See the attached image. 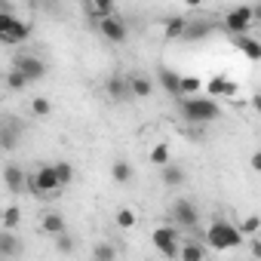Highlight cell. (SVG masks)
Masks as SVG:
<instances>
[{"label":"cell","instance_id":"74e56055","mask_svg":"<svg viewBox=\"0 0 261 261\" xmlns=\"http://www.w3.org/2000/svg\"><path fill=\"white\" fill-rule=\"evenodd\" d=\"M255 22H261V4H255Z\"/></svg>","mask_w":261,"mask_h":261},{"label":"cell","instance_id":"1f68e13d","mask_svg":"<svg viewBox=\"0 0 261 261\" xmlns=\"http://www.w3.org/2000/svg\"><path fill=\"white\" fill-rule=\"evenodd\" d=\"M92 258H98V261H111V258H117V249L108 246V243H98V246L92 249Z\"/></svg>","mask_w":261,"mask_h":261},{"label":"cell","instance_id":"d6986e66","mask_svg":"<svg viewBox=\"0 0 261 261\" xmlns=\"http://www.w3.org/2000/svg\"><path fill=\"white\" fill-rule=\"evenodd\" d=\"M185 28H188V19L185 16H169L166 25H163V37L166 40H181L185 37Z\"/></svg>","mask_w":261,"mask_h":261},{"label":"cell","instance_id":"d4e9b609","mask_svg":"<svg viewBox=\"0 0 261 261\" xmlns=\"http://www.w3.org/2000/svg\"><path fill=\"white\" fill-rule=\"evenodd\" d=\"M25 86H31V80L19 71V68H13L10 74H7V89H13V92H19V89H25Z\"/></svg>","mask_w":261,"mask_h":261},{"label":"cell","instance_id":"5b68a950","mask_svg":"<svg viewBox=\"0 0 261 261\" xmlns=\"http://www.w3.org/2000/svg\"><path fill=\"white\" fill-rule=\"evenodd\" d=\"M151 240H154V246H157V252L163 255V258H181V246H178V240H181V230L169 221V224H160L154 233H151Z\"/></svg>","mask_w":261,"mask_h":261},{"label":"cell","instance_id":"3957f363","mask_svg":"<svg viewBox=\"0 0 261 261\" xmlns=\"http://www.w3.org/2000/svg\"><path fill=\"white\" fill-rule=\"evenodd\" d=\"M65 185H62V178H59V172H56V163H49V166H40V169H34L31 175H28V194L31 197H53V194H59Z\"/></svg>","mask_w":261,"mask_h":261},{"label":"cell","instance_id":"f35d334b","mask_svg":"<svg viewBox=\"0 0 261 261\" xmlns=\"http://www.w3.org/2000/svg\"><path fill=\"white\" fill-rule=\"evenodd\" d=\"M185 4H188V7H200V4H203V0H185Z\"/></svg>","mask_w":261,"mask_h":261},{"label":"cell","instance_id":"e0dca14e","mask_svg":"<svg viewBox=\"0 0 261 261\" xmlns=\"http://www.w3.org/2000/svg\"><path fill=\"white\" fill-rule=\"evenodd\" d=\"M160 169H163L160 175H163V185H166V188H181L185 178H188V172H185L178 163H172V160H169L166 166H160Z\"/></svg>","mask_w":261,"mask_h":261},{"label":"cell","instance_id":"484cf974","mask_svg":"<svg viewBox=\"0 0 261 261\" xmlns=\"http://www.w3.org/2000/svg\"><path fill=\"white\" fill-rule=\"evenodd\" d=\"M117 227H123V230L136 227V209H129V206H120V209H117Z\"/></svg>","mask_w":261,"mask_h":261},{"label":"cell","instance_id":"ba28073f","mask_svg":"<svg viewBox=\"0 0 261 261\" xmlns=\"http://www.w3.org/2000/svg\"><path fill=\"white\" fill-rule=\"evenodd\" d=\"M98 31H101V37H105V40H111V43H126V37H129L126 22H123L120 16H114V13L98 19Z\"/></svg>","mask_w":261,"mask_h":261},{"label":"cell","instance_id":"30bf717a","mask_svg":"<svg viewBox=\"0 0 261 261\" xmlns=\"http://www.w3.org/2000/svg\"><path fill=\"white\" fill-rule=\"evenodd\" d=\"M28 175L31 172H25L19 163H7L4 166V181H7L10 194H25L28 191Z\"/></svg>","mask_w":261,"mask_h":261},{"label":"cell","instance_id":"9a60e30c","mask_svg":"<svg viewBox=\"0 0 261 261\" xmlns=\"http://www.w3.org/2000/svg\"><path fill=\"white\" fill-rule=\"evenodd\" d=\"M233 46H237L249 62H261V40H255V37H249V34H240V37L233 40Z\"/></svg>","mask_w":261,"mask_h":261},{"label":"cell","instance_id":"52a82bcc","mask_svg":"<svg viewBox=\"0 0 261 261\" xmlns=\"http://www.w3.org/2000/svg\"><path fill=\"white\" fill-rule=\"evenodd\" d=\"M252 22H255V7H249V4L233 7V10H227V16H224V28H227L233 37L246 34V31L252 28Z\"/></svg>","mask_w":261,"mask_h":261},{"label":"cell","instance_id":"6da1fadb","mask_svg":"<svg viewBox=\"0 0 261 261\" xmlns=\"http://www.w3.org/2000/svg\"><path fill=\"white\" fill-rule=\"evenodd\" d=\"M181 114H185L188 123L203 126V123H212V120L221 117V105L209 92L206 95H181Z\"/></svg>","mask_w":261,"mask_h":261},{"label":"cell","instance_id":"277c9868","mask_svg":"<svg viewBox=\"0 0 261 261\" xmlns=\"http://www.w3.org/2000/svg\"><path fill=\"white\" fill-rule=\"evenodd\" d=\"M166 215H169V221H172L178 230H185V233H191L194 227H200V209H197V203L188 200V197L172 200L169 209H166Z\"/></svg>","mask_w":261,"mask_h":261},{"label":"cell","instance_id":"4fadbf2b","mask_svg":"<svg viewBox=\"0 0 261 261\" xmlns=\"http://www.w3.org/2000/svg\"><path fill=\"white\" fill-rule=\"evenodd\" d=\"M105 92H108V98H114V101H126V98H133V89H129V77L114 74V77L105 83Z\"/></svg>","mask_w":261,"mask_h":261},{"label":"cell","instance_id":"8d00e7d4","mask_svg":"<svg viewBox=\"0 0 261 261\" xmlns=\"http://www.w3.org/2000/svg\"><path fill=\"white\" fill-rule=\"evenodd\" d=\"M252 108L261 114V92H255V95H252Z\"/></svg>","mask_w":261,"mask_h":261},{"label":"cell","instance_id":"44dd1931","mask_svg":"<svg viewBox=\"0 0 261 261\" xmlns=\"http://www.w3.org/2000/svg\"><path fill=\"white\" fill-rule=\"evenodd\" d=\"M40 227H43L49 237H59V233H65V230H68V224H65V218H62L59 212H43Z\"/></svg>","mask_w":261,"mask_h":261},{"label":"cell","instance_id":"e575fe53","mask_svg":"<svg viewBox=\"0 0 261 261\" xmlns=\"http://www.w3.org/2000/svg\"><path fill=\"white\" fill-rule=\"evenodd\" d=\"M249 166H252L255 172H261V151H255V154H252V160H249Z\"/></svg>","mask_w":261,"mask_h":261},{"label":"cell","instance_id":"ac0fdd59","mask_svg":"<svg viewBox=\"0 0 261 261\" xmlns=\"http://www.w3.org/2000/svg\"><path fill=\"white\" fill-rule=\"evenodd\" d=\"M206 246H209V243H203V240H191V237H188V243L181 246V258H185V261H203V258L209 255Z\"/></svg>","mask_w":261,"mask_h":261},{"label":"cell","instance_id":"8992f818","mask_svg":"<svg viewBox=\"0 0 261 261\" xmlns=\"http://www.w3.org/2000/svg\"><path fill=\"white\" fill-rule=\"evenodd\" d=\"M31 37V25L28 22H19L10 10L0 16V40H4L7 46H19Z\"/></svg>","mask_w":261,"mask_h":261},{"label":"cell","instance_id":"d590c367","mask_svg":"<svg viewBox=\"0 0 261 261\" xmlns=\"http://www.w3.org/2000/svg\"><path fill=\"white\" fill-rule=\"evenodd\" d=\"M249 252H252L255 258H261V240H252V243H249Z\"/></svg>","mask_w":261,"mask_h":261},{"label":"cell","instance_id":"d6a6232c","mask_svg":"<svg viewBox=\"0 0 261 261\" xmlns=\"http://www.w3.org/2000/svg\"><path fill=\"white\" fill-rule=\"evenodd\" d=\"M56 172H59V178H62V185H71V181H74V166H71V163H65V160H59V163H56Z\"/></svg>","mask_w":261,"mask_h":261},{"label":"cell","instance_id":"ffe728a7","mask_svg":"<svg viewBox=\"0 0 261 261\" xmlns=\"http://www.w3.org/2000/svg\"><path fill=\"white\" fill-rule=\"evenodd\" d=\"M157 77H160V83H163V89H166L169 95L181 98V77H178L175 71H169V68H160V71H157Z\"/></svg>","mask_w":261,"mask_h":261},{"label":"cell","instance_id":"f1b7e54d","mask_svg":"<svg viewBox=\"0 0 261 261\" xmlns=\"http://www.w3.org/2000/svg\"><path fill=\"white\" fill-rule=\"evenodd\" d=\"M92 4V16H95V22L101 19V16H111L114 13V0H89Z\"/></svg>","mask_w":261,"mask_h":261},{"label":"cell","instance_id":"8fae6325","mask_svg":"<svg viewBox=\"0 0 261 261\" xmlns=\"http://www.w3.org/2000/svg\"><path fill=\"white\" fill-rule=\"evenodd\" d=\"M212 31H215V25L209 22V19H203V16H197V19H188V28H185V37L181 40H206V37H212Z\"/></svg>","mask_w":261,"mask_h":261},{"label":"cell","instance_id":"603a6c76","mask_svg":"<svg viewBox=\"0 0 261 261\" xmlns=\"http://www.w3.org/2000/svg\"><path fill=\"white\" fill-rule=\"evenodd\" d=\"M16 139H19V126L13 120H4V126H0V145H4V151H13Z\"/></svg>","mask_w":261,"mask_h":261},{"label":"cell","instance_id":"4316f807","mask_svg":"<svg viewBox=\"0 0 261 261\" xmlns=\"http://www.w3.org/2000/svg\"><path fill=\"white\" fill-rule=\"evenodd\" d=\"M200 89H206L200 77H181V95H200Z\"/></svg>","mask_w":261,"mask_h":261},{"label":"cell","instance_id":"5bb4252c","mask_svg":"<svg viewBox=\"0 0 261 261\" xmlns=\"http://www.w3.org/2000/svg\"><path fill=\"white\" fill-rule=\"evenodd\" d=\"M237 83L233 80H227V77H212L209 83H206V92L212 95V98H233L237 95Z\"/></svg>","mask_w":261,"mask_h":261},{"label":"cell","instance_id":"836d02e7","mask_svg":"<svg viewBox=\"0 0 261 261\" xmlns=\"http://www.w3.org/2000/svg\"><path fill=\"white\" fill-rule=\"evenodd\" d=\"M56 249H59L62 255H71V252H74V240H71L68 233H59V237H56Z\"/></svg>","mask_w":261,"mask_h":261},{"label":"cell","instance_id":"cb8c5ba5","mask_svg":"<svg viewBox=\"0 0 261 261\" xmlns=\"http://www.w3.org/2000/svg\"><path fill=\"white\" fill-rule=\"evenodd\" d=\"M169 160H172V148H169L166 142L154 145V148H151V154H148V163H154V166H166Z\"/></svg>","mask_w":261,"mask_h":261},{"label":"cell","instance_id":"7a4b0ae2","mask_svg":"<svg viewBox=\"0 0 261 261\" xmlns=\"http://www.w3.org/2000/svg\"><path fill=\"white\" fill-rule=\"evenodd\" d=\"M243 230L240 227H233L230 221H212L209 227H206V243L212 246V249H218V252H230V249H237L240 243H243Z\"/></svg>","mask_w":261,"mask_h":261},{"label":"cell","instance_id":"2e32d148","mask_svg":"<svg viewBox=\"0 0 261 261\" xmlns=\"http://www.w3.org/2000/svg\"><path fill=\"white\" fill-rule=\"evenodd\" d=\"M129 89H133V98H148L154 92V80L148 74H129Z\"/></svg>","mask_w":261,"mask_h":261},{"label":"cell","instance_id":"4dcf8cb0","mask_svg":"<svg viewBox=\"0 0 261 261\" xmlns=\"http://www.w3.org/2000/svg\"><path fill=\"white\" fill-rule=\"evenodd\" d=\"M31 114H34V117H49V114H53L49 98H43V95H40V98H34V101H31Z\"/></svg>","mask_w":261,"mask_h":261},{"label":"cell","instance_id":"9c48e42d","mask_svg":"<svg viewBox=\"0 0 261 261\" xmlns=\"http://www.w3.org/2000/svg\"><path fill=\"white\" fill-rule=\"evenodd\" d=\"M13 68H19V71H22L31 83H37V80H43V77H46V65H43V59H37V56H31V53L16 56Z\"/></svg>","mask_w":261,"mask_h":261},{"label":"cell","instance_id":"83f0119b","mask_svg":"<svg viewBox=\"0 0 261 261\" xmlns=\"http://www.w3.org/2000/svg\"><path fill=\"white\" fill-rule=\"evenodd\" d=\"M19 221H22V212H19V206H7V209H4V221H0V227L13 230Z\"/></svg>","mask_w":261,"mask_h":261},{"label":"cell","instance_id":"f546056e","mask_svg":"<svg viewBox=\"0 0 261 261\" xmlns=\"http://www.w3.org/2000/svg\"><path fill=\"white\" fill-rule=\"evenodd\" d=\"M240 230H243L246 237H255V233L261 230V218H258V215H246V218L240 221Z\"/></svg>","mask_w":261,"mask_h":261},{"label":"cell","instance_id":"7402d4cb","mask_svg":"<svg viewBox=\"0 0 261 261\" xmlns=\"http://www.w3.org/2000/svg\"><path fill=\"white\" fill-rule=\"evenodd\" d=\"M111 178L117 185H129V181H133V163H129V160H114L111 163Z\"/></svg>","mask_w":261,"mask_h":261},{"label":"cell","instance_id":"7c38bea8","mask_svg":"<svg viewBox=\"0 0 261 261\" xmlns=\"http://www.w3.org/2000/svg\"><path fill=\"white\" fill-rule=\"evenodd\" d=\"M22 255V243L19 237H13V230H0V261H16Z\"/></svg>","mask_w":261,"mask_h":261}]
</instances>
